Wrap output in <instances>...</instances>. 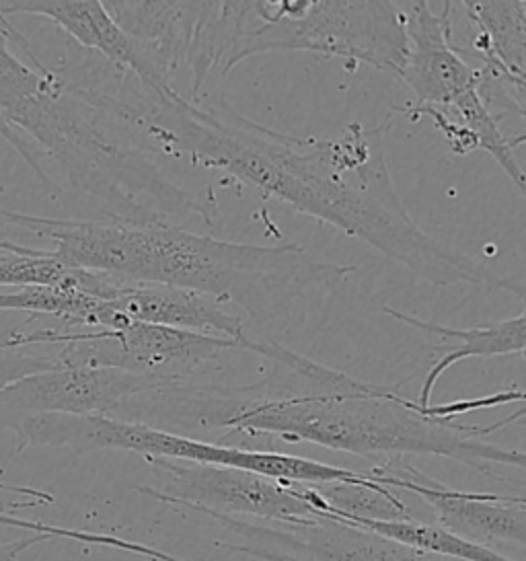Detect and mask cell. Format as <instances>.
Here are the masks:
<instances>
[{
  "label": "cell",
  "mask_w": 526,
  "mask_h": 561,
  "mask_svg": "<svg viewBox=\"0 0 526 561\" xmlns=\"http://www.w3.org/2000/svg\"><path fill=\"white\" fill-rule=\"evenodd\" d=\"M122 124L147 154L222 171L235 182L377 249L434 286L467 284L526 298V284L500 278L473 257L422 231L397 194L380 128L293 136L241 116L227 103L199 105L180 93L134 95Z\"/></svg>",
  "instance_id": "1"
},
{
  "label": "cell",
  "mask_w": 526,
  "mask_h": 561,
  "mask_svg": "<svg viewBox=\"0 0 526 561\" xmlns=\"http://www.w3.org/2000/svg\"><path fill=\"white\" fill-rule=\"evenodd\" d=\"M274 364L270 379L251 385L185 382L150 393L145 422L152 428L194 438L220 430L218 445L232 438L272 436L309 443L356 457L408 459L432 455L498 476L502 467L526 471V453L483 443L459 415L523 403L526 391L508 387L492 396L422 408L395 389L335 373L305 379Z\"/></svg>",
  "instance_id": "2"
},
{
  "label": "cell",
  "mask_w": 526,
  "mask_h": 561,
  "mask_svg": "<svg viewBox=\"0 0 526 561\" xmlns=\"http://www.w3.org/2000/svg\"><path fill=\"white\" fill-rule=\"evenodd\" d=\"M2 218L21 231L49 239L52 255L70 267L232 302L258 325L288 317L300 300L338 288L356 270L317 260L296 243H235L167 220H56L23 213H2Z\"/></svg>",
  "instance_id": "3"
},
{
  "label": "cell",
  "mask_w": 526,
  "mask_h": 561,
  "mask_svg": "<svg viewBox=\"0 0 526 561\" xmlns=\"http://www.w3.org/2000/svg\"><path fill=\"white\" fill-rule=\"evenodd\" d=\"M0 138L27 163L52 196L60 185L46 163L65 171L79 192L105 182L122 159L107 117L70 81L44 65L32 42L0 13Z\"/></svg>",
  "instance_id": "4"
},
{
  "label": "cell",
  "mask_w": 526,
  "mask_h": 561,
  "mask_svg": "<svg viewBox=\"0 0 526 561\" xmlns=\"http://www.w3.org/2000/svg\"><path fill=\"white\" fill-rule=\"evenodd\" d=\"M265 51H305L397 75L405 56L401 2H222L220 75H229L247 58Z\"/></svg>",
  "instance_id": "5"
},
{
  "label": "cell",
  "mask_w": 526,
  "mask_h": 561,
  "mask_svg": "<svg viewBox=\"0 0 526 561\" xmlns=\"http://www.w3.org/2000/svg\"><path fill=\"white\" fill-rule=\"evenodd\" d=\"M56 354L62 366H103L155 380L161 387L194 382L230 354H255L300 377L315 373L317 363L278 342H237L148 323L124 330H58Z\"/></svg>",
  "instance_id": "6"
},
{
  "label": "cell",
  "mask_w": 526,
  "mask_h": 561,
  "mask_svg": "<svg viewBox=\"0 0 526 561\" xmlns=\"http://www.w3.org/2000/svg\"><path fill=\"white\" fill-rule=\"evenodd\" d=\"M164 476L161 490L138 488L159 502L222 516H253L270 525H305L328 514L329 502L319 485L278 481L230 467L150 459Z\"/></svg>",
  "instance_id": "7"
},
{
  "label": "cell",
  "mask_w": 526,
  "mask_h": 561,
  "mask_svg": "<svg viewBox=\"0 0 526 561\" xmlns=\"http://www.w3.org/2000/svg\"><path fill=\"white\" fill-rule=\"evenodd\" d=\"M163 389L159 382L103 366H60L0 391V430L15 432L23 420L44 413L112 415L134 396Z\"/></svg>",
  "instance_id": "8"
},
{
  "label": "cell",
  "mask_w": 526,
  "mask_h": 561,
  "mask_svg": "<svg viewBox=\"0 0 526 561\" xmlns=\"http://www.w3.org/2000/svg\"><path fill=\"white\" fill-rule=\"evenodd\" d=\"M441 4L434 11L427 0L401 2L405 56L397 77L415 98L410 107L446 110L479 84L477 68L453 44V2Z\"/></svg>",
  "instance_id": "9"
},
{
  "label": "cell",
  "mask_w": 526,
  "mask_h": 561,
  "mask_svg": "<svg viewBox=\"0 0 526 561\" xmlns=\"http://www.w3.org/2000/svg\"><path fill=\"white\" fill-rule=\"evenodd\" d=\"M114 305L117 313L130 323L194 331L237 342L255 340L247 333L245 321L225 311L222 302L185 288L122 280Z\"/></svg>",
  "instance_id": "10"
},
{
  "label": "cell",
  "mask_w": 526,
  "mask_h": 561,
  "mask_svg": "<svg viewBox=\"0 0 526 561\" xmlns=\"http://www.w3.org/2000/svg\"><path fill=\"white\" fill-rule=\"evenodd\" d=\"M0 13L37 15L54 21L87 51L99 54L119 72L136 79L140 89L147 87V67L142 54L126 34L103 2L99 0H2Z\"/></svg>",
  "instance_id": "11"
},
{
  "label": "cell",
  "mask_w": 526,
  "mask_h": 561,
  "mask_svg": "<svg viewBox=\"0 0 526 561\" xmlns=\"http://www.w3.org/2000/svg\"><path fill=\"white\" fill-rule=\"evenodd\" d=\"M523 305H525V311L518 317H510L498 323L476 325V328H450L434 321H422L393 307H385V313L391 314L397 321L426 335H436L441 340L450 342V346L443 347V354L427 366L420 397L415 401L422 408H430L438 380L443 379L453 366L465 360L508 356V354H523L526 358V298Z\"/></svg>",
  "instance_id": "12"
},
{
  "label": "cell",
  "mask_w": 526,
  "mask_h": 561,
  "mask_svg": "<svg viewBox=\"0 0 526 561\" xmlns=\"http://www.w3.org/2000/svg\"><path fill=\"white\" fill-rule=\"evenodd\" d=\"M397 112H401L403 116L411 119L430 117L434 128L443 134L450 150L457 154L485 150L495 159V163L504 169V173L526 199V173L516 159V152H514L516 149L512 147L508 136L502 133L500 122L490 114V110L479 98L477 89L460 95L459 100L446 110L399 107Z\"/></svg>",
  "instance_id": "13"
},
{
  "label": "cell",
  "mask_w": 526,
  "mask_h": 561,
  "mask_svg": "<svg viewBox=\"0 0 526 561\" xmlns=\"http://www.w3.org/2000/svg\"><path fill=\"white\" fill-rule=\"evenodd\" d=\"M0 311L46 314L68 328L124 330L130 325L115 309L114 298L98 297L75 286H27L15 293H0Z\"/></svg>",
  "instance_id": "14"
},
{
  "label": "cell",
  "mask_w": 526,
  "mask_h": 561,
  "mask_svg": "<svg viewBox=\"0 0 526 561\" xmlns=\"http://www.w3.org/2000/svg\"><path fill=\"white\" fill-rule=\"evenodd\" d=\"M122 280L62 264L52 251L32 249L30 253L0 251V288H27V286H75L84 293L103 298H114Z\"/></svg>",
  "instance_id": "15"
},
{
  "label": "cell",
  "mask_w": 526,
  "mask_h": 561,
  "mask_svg": "<svg viewBox=\"0 0 526 561\" xmlns=\"http://www.w3.org/2000/svg\"><path fill=\"white\" fill-rule=\"evenodd\" d=\"M354 527L366 528L378 533L397 543L410 545L420 551L443 556L459 561H516L488 549L483 545L462 539L453 530L441 527L438 523H422V520H364V518H340Z\"/></svg>",
  "instance_id": "16"
},
{
  "label": "cell",
  "mask_w": 526,
  "mask_h": 561,
  "mask_svg": "<svg viewBox=\"0 0 526 561\" xmlns=\"http://www.w3.org/2000/svg\"><path fill=\"white\" fill-rule=\"evenodd\" d=\"M42 502L37 500H25V502H4L0 500V527L19 528L27 530L32 535H48L52 539H68L77 543L98 545V547H107V549H119L128 551L134 556H142L152 561H185L175 558L167 551H161L150 545L138 543V541H126L114 535H103V533H91V530H79V528L58 527V525H48V523H37V520H27L19 518L13 511H25V508H37Z\"/></svg>",
  "instance_id": "17"
},
{
  "label": "cell",
  "mask_w": 526,
  "mask_h": 561,
  "mask_svg": "<svg viewBox=\"0 0 526 561\" xmlns=\"http://www.w3.org/2000/svg\"><path fill=\"white\" fill-rule=\"evenodd\" d=\"M60 366L56 347H0V391L13 382Z\"/></svg>",
  "instance_id": "18"
},
{
  "label": "cell",
  "mask_w": 526,
  "mask_h": 561,
  "mask_svg": "<svg viewBox=\"0 0 526 561\" xmlns=\"http://www.w3.org/2000/svg\"><path fill=\"white\" fill-rule=\"evenodd\" d=\"M54 330H0V347H52Z\"/></svg>",
  "instance_id": "19"
},
{
  "label": "cell",
  "mask_w": 526,
  "mask_h": 561,
  "mask_svg": "<svg viewBox=\"0 0 526 561\" xmlns=\"http://www.w3.org/2000/svg\"><path fill=\"white\" fill-rule=\"evenodd\" d=\"M52 541L48 535H27L13 543L0 545V561H19V556L25 553L27 549H32L35 545Z\"/></svg>",
  "instance_id": "20"
},
{
  "label": "cell",
  "mask_w": 526,
  "mask_h": 561,
  "mask_svg": "<svg viewBox=\"0 0 526 561\" xmlns=\"http://www.w3.org/2000/svg\"><path fill=\"white\" fill-rule=\"evenodd\" d=\"M521 420H526V399L516 412H512L506 417H502V420H498L493 424H488V426H473V432H476L477 438H485V436H490L493 432L508 428L510 424H518Z\"/></svg>",
  "instance_id": "21"
},
{
  "label": "cell",
  "mask_w": 526,
  "mask_h": 561,
  "mask_svg": "<svg viewBox=\"0 0 526 561\" xmlns=\"http://www.w3.org/2000/svg\"><path fill=\"white\" fill-rule=\"evenodd\" d=\"M0 490H2V492H9V494L30 495L32 500H37V502H42V504H52V502H54V495L49 494V492L27 488V485H13V483H7V481H2V479H0Z\"/></svg>",
  "instance_id": "22"
},
{
  "label": "cell",
  "mask_w": 526,
  "mask_h": 561,
  "mask_svg": "<svg viewBox=\"0 0 526 561\" xmlns=\"http://www.w3.org/2000/svg\"><path fill=\"white\" fill-rule=\"evenodd\" d=\"M526 124V122H525ZM510 142H512V147L516 149V147H521V145H526V126L523 133L518 134V136H514V138H510Z\"/></svg>",
  "instance_id": "23"
},
{
  "label": "cell",
  "mask_w": 526,
  "mask_h": 561,
  "mask_svg": "<svg viewBox=\"0 0 526 561\" xmlns=\"http://www.w3.org/2000/svg\"><path fill=\"white\" fill-rule=\"evenodd\" d=\"M518 424H521V426H525V428H526V420H521V422H518Z\"/></svg>",
  "instance_id": "24"
}]
</instances>
